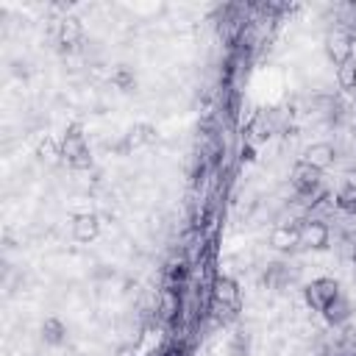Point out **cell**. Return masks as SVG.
I'll return each instance as SVG.
<instances>
[{"label": "cell", "instance_id": "obj_11", "mask_svg": "<svg viewBox=\"0 0 356 356\" xmlns=\"http://www.w3.org/2000/svg\"><path fill=\"white\" fill-rule=\"evenodd\" d=\"M81 36H83V33H81L78 19H64L61 28H58V47L67 50V53H72V50L81 47Z\"/></svg>", "mask_w": 356, "mask_h": 356}, {"label": "cell", "instance_id": "obj_13", "mask_svg": "<svg viewBox=\"0 0 356 356\" xmlns=\"http://www.w3.org/2000/svg\"><path fill=\"white\" fill-rule=\"evenodd\" d=\"M42 339L47 345H61L67 339V325L58 317H44L42 320Z\"/></svg>", "mask_w": 356, "mask_h": 356}, {"label": "cell", "instance_id": "obj_7", "mask_svg": "<svg viewBox=\"0 0 356 356\" xmlns=\"http://www.w3.org/2000/svg\"><path fill=\"white\" fill-rule=\"evenodd\" d=\"M270 245L275 250H292V248H298L300 245V225H295V222L275 225L273 234H270Z\"/></svg>", "mask_w": 356, "mask_h": 356}, {"label": "cell", "instance_id": "obj_20", "mask_svg": "<svg viewBox=\"0 0 356 356\" xmlns=\"http://www.w3.org/2000/svg\"><path fill=\"white\" fill-rule=\"evenodd\" d=\"M350 11H353V22H356V3H353V6H350Z\"/></svg>", "mask_w": 356, "mask_h": 356}, {"label": "cell", "instance_id": "obj_19", "mask_svg": "<svg viewBox=\"0 0 356 356\" xmlns=\"http://www.w3.org/2000/svg\"><path fill=\"white\" fill-rule=\"evenodd\" d=\"M239 156H242V161H253V159H256V147L245 142V145L239 147Z\"/></svg>", "mask_w": 356, "mask_h": 356}, {"label": "cell", "instance_id": "obj_21", "mask_svg": "<svg viewBox=\"0 0 356 356\" xmlns=\"http://www.w3.org/2000/svg\"><path fill=\"white\" fill-rule=\"evenodd\" d=\"M350 356H356V350H353V353H350Z\"/></svg>", "mask_w": 356, "mask_h": 356}, {"label": "cell", "instance_id": "obj_15", "mask_svg": "<svg viewBox=\"0 0 356 356\" xmlns=\"http://www.w3.org/2000/svg\"><path fill=\"white\" fill-rule=\"evenodd\" d=\"M328 56L334 58V64H337V67H339L342 61L353 58V53H350V39H345V36L331 39V42H328Z\"/></svg>", "mask_w": 356, "mask_h": 356}, {"label": "cell", "instance_id": "obj_16", "mask_svg": "<svg viewBox=\"0 0 356 356\" xmlns=\"http://www.w3.org/2000/svg\"><path fill=\"white\" fill-rule=\"evenodd\" d=\"M337 206H339L345 214H356V181L345 184V186L337 192Z\"/></svg>", "mask_w": 356, "mask_h": 356}, {"label": "cell", "instance_id": "obj_6", "mask_svg": "<svg viewBox=\"0 0 356 356\" xmlns=\"http://www.w3.org/2000/svg\"><path fill=\"white\" fill-rule=\"evenodd\" d=\"M100 234V217L92 211H81L72 217V236L78 242H92Z\"/></svg>", "mask_w": 356, "mask_h": 356}, {"label": "cell", "instance_id": "obj_14", "mask_svg": "<svg viewBox=\"0 0 356 356\" xmlns=\"http://www.w3.org/2000/svg\"><path fill=\"white\" fill-rule=\"evenodd\" d=\"M323 317H325V323H331V325H339V323H345L348 317H350V303L339 295L325 312H323Z\"/></svg>", "mask_w": 356, "mask_h": 356}, {"label": "cell", "instance_id": "obj_10", "mask_svg": "<svg viewBox=\"0 0 356 356\" xmlns=\"http://www.w3.org/2000/svg\"><path fill=\"white\" fill-rule=\"evenodd\" d=\"M156 139V128L150 122H136L128 128L125 139H122V150H134V147H142V145H150Z\"/></svg>", "mask_w": 356, "mask_h": 356}, {"label": "cell", "instance_id": "obj_5", "mask_svg": "<svg viewBox=\"0 0 356 356\" xmlns=\"http://www.w3.org/2000/svg\"><path fill=\"white\" fill-rule=\"evenodd\" d=\"M328 225L323 220H309L300 225V245L306 248H314V250H323L328 248Z\"/></svg>", "mask_w": 356, "mask_h": 356}, {"label": "cell", "instance_id": "obj_18", "mask_svg": "<svg viewBox=\"0 0 356 356\" xmlns=\"http://www.w3.org/2000/svg\"><path fill=\"white\" fill-rule=\"evenodd\" d=\"M111 83H114L120 92H128V89L134 86V72H131L128 67H117V70L111 72Z\"/></svg>", "mask_w": 356, "mask_h": 356}, {"label": "cell", "instance_id": "obj_3", "mask_svg": "<svg viewBox=\"0 0 356 356\" xmlns=\"http://www.w3.org/2000/svg\"><path fill=\"white\" fill-rule=\"evenodd\" d=\"M214 306H217L220 320H234L236 317V312H239V286H236L234 278L220 275L214 281Z\"/></svg>", "mask_w": 356, "mask_h": 356}, {"label": "cell", "instance_id": "obj_8", "mask_svg": "<svg viewBox=\"0 0 356 356\" xmlns=\"http://www.w3.org/2000/svg\"><path fill=\"white\" fill-rule=\"evenodd\" d=\"M334 159H337V150L328 145V142H314V145H309L306 147V153H303V161L306 164H312L314 170H328L331 164H334Z\"/></svg>", "mask_w": 356, "mask_h": 356}, {"label": "cell", "instance_id": "obj_1", "mask_svg": "<svg viewBox=\"0 0 356 356\" xmlns=\"http://www.w3.org/2000/svg\"><path fill=\"white\" fill-rule=\"evenodd\" d=\"M58 147H61V159H64L72 170H86V167H92V153H89V145H86V139H83V128H81L78 122H72V125L64 131Z\"/></svg>", "mask_w": 356, "mask_h": 356}, {"label": "cell", "instance_id": "obj_9", "mask_svg": "<svg viewBox=\"0 0 356 356\" xmlns=\"http://www.w3.org/2000/svg\"><path fill=\"white\" fill-rule=\"evenodd\" d=\"M270 136H273V122H270V117H267L264 111L253 114V120H250L248 128H245V142H248V145H259V142H267Z\"/></svg>", "mask_w": 356, "mask_h": 356}, {"label": "cell", "instance_id": "obj_2", "mask_svg": "<svg viewBox=\"0 0 356 356\" xmlns=\"http://www.w3.org/2000/svg\"><path fill=\"white\" fill-rule=\"evenodd\" d=\"M342 292H339V284L334 281V278H328V275H320V278H314V281H309L306 286H303V300H306V306L312 309V312H325L337 298H339Z\"/></svg>", "mask_w": 356, "mask_h": 356}, {"label": "cell", "instance_id": "obj_4", "mask_svg": "<svg viewBox=\"0 0 356 356\" xmlns=\"http://www.w3.org/2000/svg\"><path fill=\"white\" fill-rule=\"evenodd\" d=\"M320 170H314L312 164L306 161H298L295 170H292V186L300 192V195H314L320 189Z\"/></svg>", "mask_w": 356, "mask_h": 356}, {"label": "cell", "instance_id": "obj_17", "mask_svg": "<svg viewBox=\"0 0 356 356\" xmlns=\"http://www.w3.org/2000/svg\"><path fill=\"white\" fill-rule=\"evenodd\" d=\"M337 81L342 89H356V58H348L337 67Z\"/></svg>", "mask_w": 356, "mask_h": 356}, {"label": "cell", "instance_id": "obj_12", "mask_svg": "<svg viewBox=\"0 0 356 356\" xmlns=\"http://www.w3.org/2000/svg\"><path fill=\"white\" fill-rule=\"evenodd\" d=\"M178 312H181V292L167 286V289L161 292V298H159V317H161L164 323H170V320H175Z\"/></svg>", "mask_w": 356, "mask_h": 356}]
</instances>
